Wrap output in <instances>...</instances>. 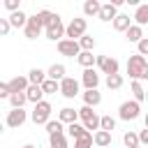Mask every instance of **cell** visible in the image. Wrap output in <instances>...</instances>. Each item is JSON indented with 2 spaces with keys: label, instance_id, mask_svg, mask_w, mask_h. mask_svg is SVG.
<instances>
[{
  "label": "cell",
  "instance_id": "2e32d148",
  "mask_svg": "<svg viewBox=\"0 0 148 148\" xmlns=\"http://www.w3.org/2000/svg\"><path fill=\"white\" fill-rule=\"evenodd\" d=\"M67 134H69V136L76 141V139H86L90 132L83 127V123H72V125H67Z\"/></svg>",
  "mask_w": 148,
  "mask_h": 148
},
{
  "label": "cell",
  "instance_id": "4fadbf2b",
  "mask_svg": "<svg viewBox=\"0 0 148 148\" xmlns=\"http://www.w3.org/2000/svg\"><path fill=\"white\" fill-rule=\"evenodd\" d=\"M58 120H60L62 125H72V123H76V120H79V109H72V106L60 109V111H58Z\"/></svg>",
  "mask_w": 148,
  "mask_h": 148
},
{
  "label": "cell",
  "instance_id": "f1b7e54d",
  "mask_svg": "<svg viewBox=\"0 0 148 148\" xmlns=\"http://www.w3.org/2000/svg\"><path fill=\"white\" fill-rule=\"evenodd\" d=\"M123 143H125V148H136V146H141L139 134H136V132H132V130L123 134Z\"/></svg>",
  "mask_w": 148,
  "mask_h": 148
},
{
  "label": "cell",
  "instance_id": "836d02e7",
  "mask_svg": "<svg viewBox=\"0 0 148 148\" xmlns=\"http://www.w3.org/2000/svg\"><path fill=\"white\" fill-rule=\"evenodd\" d=\"M106 88H109V90L123 88V74H111V76H106Z\"/></svg>",
  "mask_w": 148,
  "mask_h": 148
},
{
  "label": "cell",
  "instance_id": "ba28073f",
  "mask_svg": "<svg viewBox=\"0 0 148 148\" xmlns=\"http://www.w3.org/2000/svg\"><path fill=\"white\" fill-rule=\"evenodd\" d=\"M99 69H102V74H106V76H111V74H118V69H120V65H118V60L116 58H111V56H97V62H95Z\"/></svg>",
  "mask_w": 148,
  "mask_h": 148
},
{
  "label": "cell",
  "instance_id": "7bdbcfd3",
  "mask_svg": "<svg viewBox=\"0 0 148 148\" xmlns=\"http://www.w3.org/2000/svg\"><path fill=\"white\" fill-rule=\"evenodd\" d=\"M139 141H141V146H148V127L139 132Z\"/></svg>",
  "mask_w": 148,
  "mask_h": 148
},
{
  "label": "cell",
  "instance_id": "bcb514c9",
  "mask_svg": "<svg viewBox=\"0 0 148 148\" xmlns=\"http://www.w3.org/2000/svg\"><path fill=\"white\" fill-rule=\"evenodd\" d=\"M143 123H146V127H148V113H146V116H143Z\"/></svg>",
  "mask_w": 148,
  "mask_h": 148
},
{
  "label": "cell",
  "instance_id": "9c48e42d",
  "mask_svg": "<svg viewBox=\"0 0 148 148\" xmlns=\"http://www.w3.org/2000/svg\"><path fill=\"white\" fill-rule=\"evenodd\" d=\"M60 95L67 97V99H74V97L79 95V81H76L74 76H65V79L60 81Z\"/></svg>",
  "mask_w": 148,
  "mask_h": 148
},
{
  "label": "cell",
  "instance_id": "603a6c76",
  "mask_svg": "<svg viewBox=\"0 0 148 148\" xmlns=\"http://www.w3.org/2000/svg\"><path fill=\"white\" fill-rule=\"evenodd\" d=\"M99 12H102V2H97V0H86L83 2V14L86 16H99Z\"/></svg>",
  "mask_w": 148,
  "mask_h": 148
},
{
  "label": "cell",
  "instance_id": "60d3db41",
  "mask_svg": "<svg viewBox=\"0 0 148 148\" xmlns=\"http://www.w3.org/2000/svg\"><path fill=\"white\" fill-rule=\"evenodd\" d=\"M5 7L14 14V12H21V7H18V0H5Z\"/></svg>",
  "mask_w": 148,
  "mask_h": 148
},
{
  "label": "cell",
  "instance_id": "f546056e",
  "mask_svg": "<svg viewBox=\"0 0 148 148\" xmlns=\"http://www.w3.org/2000/svg\"><path fill=\"white\" fill-rule=\"evenodd\" d=\"M49 146L51 148H69V141L65 134H53V136H49Z\"/></svg>",
  "mask_w": 148,
  "mask_h": 148
},
{
  "label": "cell",
  "instance_id": "44dd1931",
  "mask_svg": "<svg viewBox=\"0 0 148 148\" xmlns=\"http://www.w3.org/2000/svg\"><path fill=\"white\" fill-rule=\"evenodd\" d=\"M99 102H102V92H99V90H86V92H83V104H86V106H92V109H95Z\"/></svg>",
  "mask_w": 148,
  "mask_h": 148
},
{
  "label": "cell",
  "instance_id": "8d00e7d4",
  "mask_svg": "<svg viewBox=\"0 0 148 148\" xmlns=\"http://www.w3.org/2000/svg\"><path fill=\"white\" fill-rule=\"evenodd\" d=\"M99 130L113 132V130H116V118H113V116H102V127H99Z\"/></svg>",
  "mask_w": 148,
  "mask_h": 148
},
{
  "label": "cell",
  "instance_id": "5bb4252c",
  "mask_svg": "<svg viewBox=\"0 0 148 148\" xmlns=\"http://www.w3.org/2000/svg\"><path fill=\"white\" fill-rule=\"evenodd\" d=\"M9 88H12V92H25V90L30 88V79H28V76L16 74V76L9 81Z\"/></svg>",
  "mask_w": 148,
  "mask_h": 148
},
{
  "label": "cell",
  "instance_id": "83f0119b",
  "mask_svg": "<svg viewBox=\"0 0 148 148\" xmlns=\"http://www.w3.org/2000/svg\"><path fill=\"white\" fill-rule=\"evenodd\" d=\"M56 16H58V14H53V12H49V9H39V12H37V18H39V23L44 25V30L56 21Z\"/></svg>",
  "mask_w": 148,
  "mask_h": 148
},
{
  "label": "cell",
  "instance_id": "e0dca14e",
  "mask_svg": "<svg viewBox=\"0 0 148 148\" xmlns=\"http://www.w3.org/2000/svg\"><path fill=\"white\" fill-rule=\"evenodd\" d=\"M132 25H134V23H132V18H130L127 14H118L116 21H113V30H118V32H127Z\"/></svg>",
  "mask_w": 148,
  "mask_h": 148
},
{
  "label": "cell",
  "instance_id": "8992f818",
  "mask_svg": "<svg viewBox=\"0 0 148 148\" xmlns=\"http://www.w3.org/2000/svg\"><path fill=\"white\" fill-rule=\"evenodd\" d=\"M44 32H46V37H49L51 42H60V39H65V35H67V25H62L60 16H56V21H53Z\"/></svg>",
  "mask_w": 148,
  "mask_h": 148
},
{
  "label": "cell",
  "instance_id": "f35d334b",
  "mask_svg": "<svg viewBox=\"0 0 148 148\" xmlns=\"http://www.w3.org/2000/svg\"><path fill=\"white\" fill-rule=\"evenodd\" d=\"M136 53H139V56H143V58L148 56V37H143V39L136 44Z\"/></svg>",
  "mask_w": 148,
  "mask_h": 148
},
{
  "label": "cell",
  "instance_id": "d6986e66",
  "mask_svg": "<svg viewBox=\"0 0 148 148\" xmlns=\"http://www.w3.org/2000/svg\"><path fill=\"white\" fill-rule=\"evenodd\" d=\"M143 37H146V35H143V28H141V25H136V23L125 32V39H127V42H134V44H139Z\"/></svg>",
  "mask_w": 148,
  "mask_h": 148
},
{
  "label": "cell",
  "instance_id": "30bf717a",
  "mask_svg": "<svg viewBox=\"0 0 148 148\" xmlns=\"http://www.w3.org/2000/svg\"><path fill=\"white\" fill-rule=\"evenodd\" d=\"M25 120H28V113H25L23 109H12V111H7L5 125H7V127H12V130H16V127H21Z\"/></svg>",
  "mask_w": 148,
  "mask_h": 148
},
{
  "label": "cell",
  "instance_id": "277c9868",
  "mask_svg": "<svg viewBox=\"0 0 148 148\" xmlns=\"http://www.w3.org/2000/svg\"><path fill=\"white\" fill-rule=\"evenodd\" d=\"M51 111H53V106L44 99V102L35 104V109H32L30 118H32V123H35V125H46V123L51 120Z\"/></svg>",
  "mask_w": 148,
  "mask_h": 148
},
{
  "label": "cell",
  "instance_id": "e575fe53",
  "mask_svg": "<svg viewBox=\"0 0 148 148\" xmlns=\"http://www.w3.org/2000/svg\"><path fill=\"white\" fill-rule=\"evenodd\" d=\"M42 90H44V95H53V92H60V83H58V81H53V79H46V81L42 83Z\"/></svg>",
  "mask_w": 148,
  "mask_h": 148
},
{
  "label": "cell",
  "instance_id": "cb8c5ba5",
  "mask_svg": "<svg viewBox=\"0 0 148 148\" xmlns=\"http://www.w3.org/2000/svg\"><path fill=\"white\" fill-rule=\"evenodd\" d=\"M28 18H30V16H25L23 12H14V14H9V23H12V28H23V30H25Z\"/></svg>",
  "mask_w": 148,
  "mask_h": 148
},
{
  "label": "cell",
  "instance_id": "ac0fdd59",
  "mask_svg": "<svg viewBox=\"0 0 148 148\" xmlns=\"http://www.w3.org/2000/svg\"><path fill=\"white\" fill-rule=\"evenodd\" d=\"M28 79H30V86H42V83L49 79V74H46L44 69H39V67H32V69L28 72Z\"/></svg>",
  "mask_w": 148,
  "mask_h": 148
},
{
  "label": "cell",
  "instance_id": "6da1fadb",
  "mask_svg": "<svg viewBox=\"0 0 148 148\" xmlns=\"http://www.w3.org/2000/svg\"><path fill=\"white\" fill-rule=\"evenodd\" d=\"M79 120L83 123V127L90 132V130H95V132H99V127H102V116H97L95 111H92V106H81L79 109Z\"/></svg>",
  "mask_w": 148,
  "mask_h": 148
},
{
  "label": "cell",
  "instance_id": "7c38bea8",
  "mask_svg": "<svg viewBox=\"0 0 148 148\" xmlns=\"http://www.w3.org/2000/svg\"><path fill=\"white\" fill-rule=\"evenodd\" d=\"M42 30H44V25L39 23L37 14H32V16L28 18V25H25V37H28V39H37Z\"/></svg>",
  "mask_w": 148,
  "mask_h": 148
},
{
  "label": "cell",
  "instance_id": "9a60e30c",
  "mask_svg": "<svg viewBox=\"0 0 148 148\" xmlns=\"http://www.w3.org/2000/svg\"><path fill=\"white\" fill-rule=\"evenodd\" d=\"M116 16H118V7H116L113 2H104L97 18H99V21H116Z\"/></svg>",
  "mask_w": 148,
  "mask_h": 148
},
{
  "label": "cell",
  "instance_id": "4dcf8cb0",
  "mask_svg": "<svg viewBox=\"0 0 148 148\" xmlns=\"http://www.w3.org/2000/svg\"><path fill=\"white\" fill-rule=\"evenodd\" d=\"M132 99H136L139 104L146 99V90H143L141 81H132Z\"/></svg>",
  "mask_w": 148,
  "mask_h": 148
},
{
  "label": "cell",
  "instance_id": "4316f807",
  "mask_svg": "<svg viewBox=\"0 0 148 148\" xmlns=\"http://www.w3.org/2000/svg\"><path fill=\"white\" fill-rule=\"evenodd\" d=\"M95 146L97 148H111V132H104V130L95 132Z\"/></svg>",
  "mask_w": 148,
  "mask_h": 148
},
{
  "label": "cell",
  "instance_id": "1f68e13d",
  "mask_svg": "<svg viewBox=\"0 0 148 148\" xmlns=\"http://www.w3.org/2000/svg\"><path fill=\"white\" fill-rule=\"evenodd\" d=\"M25 102H28V95H25V92H12V97H9L12 109H23Z\"/></svg>",
  "mask_w": 148,
  "mask_h": 148
},
{
  "label": "cell",
  "instance_id": "ee69618b",
  "mask_svg": "<svg viewBox=\"0 0 148 148\" xmlns=\"http://www.w3.org/2000/svg\"><path fill=\"white\" fill-rule=\"evenodd\" d=\"M146 79H148V67H146V69H143V74H141V81H146Z\"/></svg>",
  "mask_w": 148,
  "mask_h": 148
},
{
  "label": "cell",
  "instance_id": "d590c367",
  "mask_svg": "<svg viewBox=\"0 0 148 148\" xmlns=\"http://www.w3.org/2000/svg\"><path fill=\"white\" fill-rule=\"evenodd\" d=\"M95 37H90V35H83L81 39H79V46H81V51H92L95 49Z\"/></svg>",
  "mask_w": 148,
  "mask_h": 148
},
{
  "label": "cell",
  "instance_id": "d6a6232c",
  "mask_svg": "<svg viewBox=\"0 0 148 148\" xmlns=\"http://www.w3.org/2000/svg\"><path fill=\"white\" fill-rule=\"evenodd\" d=\"M44 127H46L49 136H53V134H65V127H62V123H60V120H49Z\"/></svg>",
  "mask_w": 148,
  "mask_h": 148
},
{
  "label": "cell",
  "instance_id": "7a4b0ae2",
  "mask_svg": "<svg viewBox=\"0 0 148 148\" xmlns=\"http://www.w3.org/2000/svg\"><path fill=\"white\" fill-rule=\"evenodd\" d=\"M146 67H148V60L143 56H139V53L130 56V60H127V74H130L132 81H141V74H143Z\"/></svg>",
  "mask_w": 148,
  "mask_h": 148
},
{
  "label": "cell",
  "instance_id": "5b68a950",
  "mask_svg": "<svg viewBox=\"0 0 148 148\" xmlns=\"http://www.w3.org/2000/svg\"><path fill=\"white\" fill-rule=\"evenodd\" d=\"M88 30V23H86V18H72L69 21V25H67V39H74V42H79L83 35H88L86 32Z\"/></svg>",
  "mask_w": 148,
  "mask_h": 148
},
{
  "label": "cell",
  "instance_id": "ffe728a7",
  "mask_svg": "<svg viewBox=\"0 0 148 148\" xmlns=\"http://www.w3.org/2000/svg\"><path fill=\"white\" fill-rule=\"evenodd\" d=\"M65 72H67V69H65V65L53 62V65L49 67V72H46V74H49V79H53V81H58V83H60V81L65 79Z\"/></svg>",
  "mask_w": 148,
  "mask_h": 148
},
{
  "label": "cell",
  "instance_id": "52a82bcc",
  "mask_svg": "<svg viewBox=\"0 0 148 148\" xmlns=\"http://www.w3.org/2000/svg\"><path fill=\"white\" fill-rule=\"evenodd\" d=\"M58 51H60V56H67V58H79V56H81V46H79V42L67 39V37L58 42Z\"/></svg>",
  "mask_w": 148,
  "mask_h": 148
},
{
  "label": "cell",
  "instance_id": "c3c4849f",
  "mask_svg": "<svg viewBox=\"0 0 148 148\" xmlns=\"http://www.w3.org/2000/svg\"><path fill=\"white\" fill-rule=\"evenodd\" d=\"M136 148H141V146H136Z\"/></svg>",
  "mask_w": 148,
  "mask_h": 148
},
{
  "label": "cell",
  "instance_id": "f6af8a7d",
  "mask_svg": "<svg viewBox=\"0 0 148 148\" xmlns=\"http://www.w3.org/2000/svg\"><path fill=\"white\" fill-rule=\"evenodd\" d=\"M21 148H37V146H32V143H25V146H21Z\"/></svg>",
  "mask_w": 148,
  "mask_h": 148
},
{
  "label": "cell",
  "instance_id": "ab89813d",
  "mask_svg": "<svg viewBox=\"0 0 148 148\" xmlns=\"http://www.w3.org/2000/svg\"><path fill=\"white\" fill-rule=\"evenodd\" d=\"M0 97H2V99H9V97H12V88H9V81L0 83Z\"/></svg>",
  "mask_w": 148,
  "mask_h": 148
},
{
  "label": "cell",
  "instance_id": "484cf974",
  "mask_svg": "<svg viewBox=\"0 0 148 148\" xmlns=\"http://www.w3.org/2000/svg\"><path fill=\"white\" fill-rule=\"evenodd\" d=\"M25 95H28V102H32V104H39V102H44L42 97H44V90H42V86H30L28 90H25Z\"/></svg>",
  "mask_w": 148,
  "mask_h": 148
},
{
  "label": "cell",
  "instance_id": "d4e9b609",
  "mask_svg": "<svg viewBox=\"0 0 148 148\" xmlns=\"http://www.w3.org/2000/svg\"><path fill=\"white\" fill-rule=\"evenodd\" d=\"M76 60H79V65H81L83 69H90V67L97 62V56H92V51H81V56H79Z\"/></svg>",
  "mask_w": 148,
  "mask_h": 148
},
{
  "label": "cell",
  "instance_id": "74e56055",
  "mask_svg": "<svg viewBox=\"0 0 148 148\" xmlns=\"http://www.w3.org/2000/svg\"><path fill=\"white\" fill-rule=\"evenodd\" d=\"M92 143H95V134H88L86 139H76L74 148H92Z\"/></svg>",
  "mask_w": 148,
  "mask_h": 148
},
{
  "label": "cell",
  "instance_id": "7dc6e473",
  "mask_svg": "<svg viewBox=\"0 0 148 148\" xmlns=\"http://www.w3.org/2000/svg\"><path fill=\"white\" fill-rule=\"evenodd\" d=\"M146 99H148V90H146Z\"/></svg>",
  "mask_w": 148,
  "mask_h": 148
},
{
  "label": "cell",
  "instance_id": "8fae6325",
  "mask_svg": "<svg viewBox=\"0 0 148 148\" xmlns=\"http://www.w3.org/2000/svg\"><path fill=\"white\" fill-rule=\"evenodd\" d=\"M81 83L86 86V90H97V86H99V74H97L92 67H90V69H83Z\"/></svg>",
  "mask_w": 148,
  "mask_h": 148
},
{
  "label": "cell",
  "instance_id": "3957f363",
  "mask_svg": "<svg viewBox=\"0 0 148 148\" xmlns=\"http://www.w3.org/2000/svg\"><path fill=\"white\" fill-rule=\"evenodd\" d=\"M139 113H141V106H139V102L136 99H127V102H123L120 106H118V118L120 120H136L139 118Z\"/></svg>",
  "mask_w": 148,
  "mask_h": 148
},
{
  "label": "cell",
  "instance_id": "b9f144b4",
  "mask_svg": "<svg viewBox=\"0 0 148 148\" xmlns=\"http://www.w3.org/2000/svg\"><path fill=\"white\" fill-rule=\"evenodd\" d=\"M12 30V23H9V18H0V35H7Z\"/></svg>",
  "mask_w": 148,
  "mask_h": 148
},
{
  "label": "cell",
  "instance_id": "7402d4cb",
  "mask_svg": "<svg viewBox=\"0 0 148 148\" xmlns=\"http://www.w3.org/2000/svg\"><path fill=\"white\" fill-rule=\"evenodd\" d=\"M132 18H134V23H136V25H141V28H143V25L148 23V2H146V5H139Z\"/></svg>",
  "mask_w": 148,
  "mask_h": 148
}]
</instances>
